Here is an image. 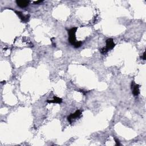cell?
<instances>
[{
  "label": "cell",
  "mask_w": 146,
  "mask_h": 146,
  "mask_svg": "<svg viewBox=\"0 0 146 146\" xmlns=\"http://www.w3.org/2000/svg\"><path fill=\"white\" fill-rule=\"evenodd\" d=\"M77 29L78 27H74L71 28V29L67 30L68 34H69V39H68V40H69L70 43L73 46H74L77 42L76 41V37H75V33H76Z\"/></svg>",
  "instance_id": "cell-2"
},
{
  "label": "cell",
  "mask_w": 146,
  "mask_h": 146,
  "mask_svg": "<svg viewBox=\"0 0 146 146\" xmlns=\"http://www.w3.org/2000/svg\"><path fill=\"white\" fill-rule=\"evenodd\" d=\"M82 115V111L81 110H78L73 114H71L69 116L67 117V120L70 123H72L73 122L78 118H79Z\"/></svg>",
  "instance_id": "cell-3"
},
{
  "label": "cell",
  "mask_w": 146,
  "mask_h": 146,
  "mask_svg": "<svg viewBox=\"0 0 146 146\" xmlns=\"http://www.w3.org/2000/svg\"><path fill=\"white\" fill-rule=\"evenodd\" d=\"M106 48H103L100 49V52L102 54H106L109 50H112L115 46V44L114 42V40L112 38H109L106 41Z\"/></svg>",
  "instance_id": "cell-1"
},
{
  "label": "cell",
  "mask_w": 146,
  "mask_h": 146,
  "mask_svg": "<svg viewBox=\"0 0 146 146\" xmlns=\"http://www.w3.org/2000/svg\"><path fill=\"white\" fill-rule=\"evenodd\" d=\"M43 1H41V0H40V1H34V4H39L40 3H41V2H43Z\"/></svg>",
  "instance_id": "cell-10"
},
{
  "label": "cell",
  "mask_w": 146,
  "mask_h": 146,
  "mask_svg": "<svg viewBox=\"0 0 146 146\" xmlns=\"http://www.w3.org/2000/svg\"><path fill=\"white\" fill-rule=\"evenodd\" d=\"M82 43H83V42H82V41H77L76 44L75 45L74 47L75 48H80V47L82 46Z\"/></svg>",
  "instance_id": "cell-8"
},
{
  "label": "cell",
  "mask_w": 146,
  "mask_h": 146,
  "mask_svg": "<svg viewBox=\"0 0 146 146\" xmlns=\"http://www.w3.org/2000/svg\"><path fill=\"white\" fill-rule=\"evenodd\" d=\"M15 13L16 14H17L19 17L20 18V19L22 21L24 22H27L29 21V18H30V15H23L22 12H21L20 11H15Z\"/></svg>",
  "instance_id": "cell-5"
},
{
  "label": "cell",
  "mask_w": 146,
  "mask_h": 146,
  "mask_svg": "<svg viewBox=\"0 0 146 146\" xmlns=\"http://www.w3.org/2000/svg\"><path fill=\"white\" fill-rule=\"evenodd\" d=\"M47 102L49 103H59L60 104L62 102V99L56 96H54L53 100H47Z\"/></svg>",
  "instance_id": "cell-7"
},
{
  "label": "cell",
  "mask_w": 146,
  "mask_h": 146,
  "mask_svg": "<svg viewBox=\"0 0 146 146\" xmlns=\"http://www.w3.org/2000/svg\"><path fill=\"white\" fill-rule=\"evenodd\" d=\"M140 86L139 84H135V82L134 81L132 82L131 83V90L132 93H133V95L135 96H137L139 95V94L140 93L139 90Z\"/></svg>",
  "instance_id": "cell-4"
},
{
  "label": "cell",
  "mask_w": 146,
  "mask_h": 146,
  "mask_svg": "<svg viewBox=\"0 0 146 146\" xmlns=\"http://www.w3.org/2000/svg\"><path fill=\"white\" fill-rule=\"evenodd\" d=\"M141 58L143 59V60H145V51L144 52V53H143V55L141 56Z\"/></svg>",
  "instance_id": "cell-11"
},
{
  "label": "cell",
  "mask_w": 146,
  "mask_h": 146,
  "mask_svg": "<svg viewBox=\"0 0 146 146\" xmlns=\"http://www.w3.org/2000/svg\"><path fill=\"white\" fill-rule=\"evenodd\" d=\"M114 140L115 141V143H116V145H121V143H120L119 140L114 137Z\"/></svg>",
  "instance_id": "cell-9"
},
{
  "label": "cell",
  "mask_w": 146,
  "mask_h": 146,
  "mask_svg": "<svg viewBox=\"0 0 146 146\" xmlns=\"http://www.w3.org/2000/svg\"><path fill=\"white\" fill-rule=\"evenodd\" d=\"M30 3L29 1H21V0H17L16 1V4L17 5L21 8H24L27 7Z\"/></svg>",
  "instance_id": "cell-6"
}]
</instances>
